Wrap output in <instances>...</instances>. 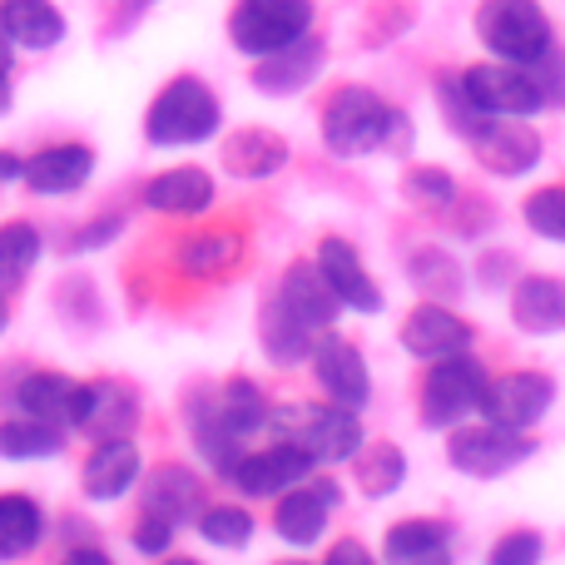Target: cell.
Segmentation results:
<instances>
[{
    "instance_id": "2e32d148",
    "label": "cell",
    "mask_w": 565,
    "mask_h": 565,
    "mask_svg": "<svg viewBox=\"0 0 565 565\" xmlns=\"http://www.w3.org/2000/svg\"><path fill=\"white\" fill-rule=\"evenodd\" d=\"M342 501L338 481H318L312 491H282L278 511H274V526L288 546H312L328 526V511Z\"/></svg>"
},
{
    "instance_id": "f35d334b",
    "label": "cell",
    "mask_w": 565,
    "mask_h": 565,
    "mask_svg": "<svg viewBox=\"0 0 565 565\" xmlns=\"http://www.w3.org/2000/svg\"><path fill=\"white\" fill-rule=\"evenodd\" d=\"M407 194L417 199V204H447L457 189H451V174H441V169H412Z\"/></svg>"
},
{
    "instance_id": "6da1fadb",
    "label": "cell",
    "mask_w": 565,
    "mask_h": 565,
    "mask_svg": "<svg viewBox=\"0 0 565 565\" xmlns=\"http://www.w3.org/2000/svg\"><path fill=\"white\" fill-rule=\"evenodd\" d=\"M322 135H328L332 154L352 159V154H372V149H407L412 125L407 115L382 105L372 89L348 85L332 95L328 115H322Z\"/></svg>"
},
{
    "instance_id": "484cf974",
    "label": "cell",
    "mask_w": 565,
    "mask_h": 565,
    "mask_svg": "<svg viewBox=\"0 0 565 565\" xmlns=\"http://www.w3.org/2000/svg\"><path fill=\"white\" fill-rule=\"evenodd\" d=\"M282 159H288V145L274 135V129H238L234 139L224 145V164L228 174H244V179H268L282 169Z\"/></svg>"
},
{
    "instance_id": "1f68e13d",
    "label": "cell",
    "mask_w": 565,
    "mask_h": 565,
    "mask_svg": "<svg viewBox=\"0 0 565 565\" xmlns=\"http://www.w3.org/2000/svg\"><path fill=\"white\" fill-rule=\"evenodd\" d=\"M238 258H244V244H238L234 234H204L179 248V268H184L189 278H218V274H228Z\"/></svg>"
},
{
    "instance_id": "4fadbf2b",
    "label": "cell",
    "mask_w": 565,
    "mask_h": 565,
    "mask_svg": "<svg viewBox=\"0 0 565 565\" xmlns=\"http://www.w3.org/2000/svg\"><path fill=\"white\" fill-rule=\"evenodd\" d=\"M312 372H318L322 392H328L332 402H342V407H367L372 397V382H367V362H362V352L352 348L348 338H322L312 342Z\"/></svg>"
},
{
    "instance_id": "60d3db41",
    "label": "cell",
    "mask_w": 565,
    "mask_h": 565,
    "mask_svg": "<svg viewBox=\"0 0 565 565\" xmlns=\"http://www.w3.org/2000/svg\"><path fill=\"white\" fill-rule=\"evenodd\" d=\"M541 556V541L531 536V531H516V536H507L497 551H491V561L497 565H511V561H536Z\"/></svg>"
},
{
    "instance_id": "83f0119b",
    "label": "cell",
    "mask_w": 565,
    "mask_h": 565,
    "mask_svg": "<svg viewBox=\"0 0 565 565\" xmlns=\"http://www.w3.org/2000/svg\"><path fill=\"white\" fill-rule=\"evenodd\" d=\"M352 471H358L362 497H392L402 487V477H407V457L392 441H372V447H358Z\"/></svg>"
},
{
    "instance_id": "30bf717a",
    "label": "cell",
    "mask_w": 565,
    "mask_h": 565,
    "mask_svg": "<svg viewBox=\"0 0 565 565\" xmlns=\"http://www.w3.org/2000/svg\"><path fill=\"white\" fill-rule=\"evenodd\" d=\"M551 397H556L551 377H541V372H511V377L487 382L481 412H487V422H497V427L526 431V427H536V422L546 417Z\"/></svg>"
},
{
    "instance_id": "836d02e7",
    "label": "cell",
    "mask_w": 565,
    "mask_h": 565,
    "mask_svg": "<svg viewBox=\"0 0 565 565\" xmlns=\"http://www.w3.org/2000/svg\"><path fill=\"white\" fill-rule=\"evenodd\" d=\"M40 258V234L30 224H6L0 228V292L20 288L30 264Z\"/></svg>"
},
{
    "instance_id": "74e56055",
    "label": "cell",
    "mask_w": 565,
    "mask_h": 565,
    "mask_svg": "<svg viewBox=\"0 0 565 565\" xmlns=\"http://www.w3.org/2000/svg\"><path fill=\"white\" fill-rule=\"evenodd\" d=\"M526 224L536 228L541 238L565 244V189H536V194L526 199Z\"/></svg>"
},
{
    "instance_id": "9a60e30c",
    "label": "cell",
    "mask_w": 565,
    "mask_h": 565,
    "mask_svg": "<svg viewBox=\"0 0 565 565\" xmlns=\"http://www.w3.org/2000/svg\"><path fill=\"white\" fill-rule=\"evenodd\" d=\"M402 342H407L412 358H451V352L471 348V328L441 302H422L407 322H402Z\"/></svg>"
},
{
    "instance_id": "bcb514c9",
    "label": "cell",
    "mask_w": 565,
    "mask_h": 565,
    "mask_svg": "<svg viewBox=\"0 0 565 565\" xmlns=\"http://www.w3.org/2000/svg\"><path fill=\"white\" fill-rule=\"evenodd\" d=\"M6 322H10V312H6V292H0V332H6Z\"/></svg>"
},
{
    "instance_id": "cb8c5ba5",
    "label": "cell",
    "mask_w": 565,
    "mask_h": 565,
    "mask_svg": "<svg viewBox=\"0 0 565 565\" xmlns=\"http://www.w3.org/2000/svg\"><path fill=\"white\" fill-rule=\"evenodd\" d=\"M0 25L15 45L30 50H50L65 35V15H60L50 0H0Z\"/></svg>"
},
{
    "instance_id": "ba28073f",
    "label": "cell",
    "mask_w": 565,
    "mask_h": 565,
    "mask_svg": "<svg viewBox=\"0 0 565 565\" xmlns=\"http://www.w3.org/2000/svg\"><path fill=\"white\" fill-rule=\"evenodd\" d=\"M526 457H536V441L511 427H497V422L467 427L451 437V467L467 471V477H501V471L521 467Z\"/></svg>"
},
{
    "instance_id": "d4e9b609",
    "label": "cell",
    "mask_w": 565,
    "mask_h": 565,
    "mask_svg": "<svg viewBox=\"0 0 565 565\" xmlns=\"http://www.w3.org/2000/svg\"><path fill=\"white\" fill-rule=\"evenodd\" d=\"M75 397H79V382H70L65 372H35V377L20 382L25 417L55 422V427H75Z\"/></svg>"
},
{
    "instance_id": "8992f818",
    "label": "cell",
    "mask_w": 565,
    "mask_h": 565,
    "mask_svg": "<svg viewBox=\"0 0 565 565\" xmlns=\"http://www.w3.org/2000/svg\"><path fill=\"white\" fill-rule=\"evenodd\" d=\"M312 25V0H244L228 20V35L248 55H274V50L302 40Z\"/></svg>"
},
{
    "instance_id": "f1b7e54d",
    "label": "cell",
    "mask_w": 565,
    "mask_h": 565,
    "mask_svg": "<svg viewBox=\"0 0 565 565\" xmlns=\"http://www.w3.org/2000/svg\"><path fill=\"white\" fill-rule=\"evenodd\" d=\"M60 447H65V431H60L55 422L25 417V422H6V427H0V457H6V461L55 457Z\"/></svg>"
},
{
    "instance_id": "ab89813d",
    "label": "cell",
    "mask_w": 565,
    "mask_h": 565,
    "mask_svg": "<svg viewBox=\"0 0 565 565\" xmlns=\"http://www.w3.org/2000/svg\"><path fill=\"white\" fill-rule=\"evenodd\" d=\"M169 536H174V521L154 516V511H145V516H139V526H135V546L145 551V556H164V551H169Z\"/></svg>"
},
{
    "instance_id": "277c9868",
    "label": "cell",
    "mask_w": 565,
    "mask_h": 565,
    "mask_svg": "<svg viewBox=\"0 0 565 565\" xmlns=\"http://www.w3.org/2000/svg\"><path fill=\"white\" fill-rule=\"evenodd\" d=\"M477 35L487 50H497L501 60L531 65L536 55L551 50V20L536 0H487L477 10Z\"/></svg>"
},
{
    "instance_id": "4316f807",
    "label": "cell",
    "mask_w": 565,
    "mask_h": 565,
    "mask_svg": "<svg viewBox=\"0 0 565 565\" xmlns=\"http://www.w3.org/2000/svg\"><path fill=\"white\" fill-rule=\"evenodd\" d=\"M451 531L441 521H397L387 531V561H447Z\"/></svg>"
},
{
    "instance_id": "d6a6232c",
    "label": "cell",
    "mask_w": 565,
    "mask_h": 565,
    "mask_svg": "<svg viewBox=\"0 0 565 565\" xmlns=\"http://www.w3.org/2000/svg\"><path fill=\"white\" fill-rule=\"evenodd\" d=\"M214 407H218V417L234 427L238 441L254 437L258 427H268V402H264V392H258L254 382H228L224 397H218Z\"/></svg>"
},
{
    "instance_id": "e0dca14e",
    "label": "cell",
    "mask_w": 565,
    "mask_h": 565,
    "mask_svg": "<svg viewBox=\"0 0 565 565\" xmlns=\"http://www.w3.org/2000/svg\"><path fill=\"white\" fill-rule=\"evenodd\" d=\"M278 302L302 322V328H312V332H318V328H332V318L342 312L338 292L328 288V278H322L318 264L288 268V274H282V282H278Z\"/></svg>"
},
{
    "instance_id": "8fae6325",
    "label": "cell",
    "mask_w": 565,
    "mask_h": 565,
    "mask_svg": "<svg viewBox=\"0 0 565 565\" xmlns=\"http://www.w3.org/2000/svg\"><path fill=\"white\" fill-rule=\"evenodd\" d=\"M318 467V461L308 457L302 447H292V441H278L274 451H254V457H238L234 467L224 471L228 481H234L244 497H282V491H292L308 471Z\"/></svg>"
},
{
    "instance_id": "8d00e7d4",
    "label": "cell",
    "mask_w": 565,
    "mask_h": 565,
    "mask_svg": "<svg viewBox=\"0 0 565 565\" xmlns=\"http://www.w3.org/2000/svg\"><path fill=\"white\" fill-rule=\"evenodd\" d=\"M199 536L214 541V546H224V551H238V546H248V536H254V516L238 511V507L199 511Z\"/></svg>"
},
{
    "instance_id": "7bdbcfd3",
    "label": "cell",
    "mask_w": 565,
    "mask_h": 565,
    "mask_svg": "<svg viewBox=\"0 0 565 565\" xmlns=\"http://www.w3.org/2000/svg\"><path fill=\"white\" fill-rule=\"evenodd\" d=\"M10 45H15V40L0 25V109H10Z\"/></svg>"
},
{
    "instance_id": "4dcf8cb0",
    "label": "cell",
    "mask_w": 565,
    "mask_h": 565,
    "mask_svg": "<svg viewBox=\"0 0 565 565\" xmlns=\"http://www.w3.org/2000/svg\"><path fill=\"white\" fill-rule=\"evenodd\" d=\"M264 348L274 362H282V367H288V362H302L312 352V328H302V322L274 298L264 308Z\"/></svg>"
},
{
    "instance_id": "7a4b0ae2",
    "label": "cell",
    "mask_w": 565,
    "mask_h": 565,
    "mask_svg": "<svg viewBox=\"0 0 565 565\" xmlns=\"http://www.w3.org/2000/svg\"><path fill=\"white\" fill-rule=\"evenodd\" d=\"M214 129H218V99H214V89L194 75L164 85L145 115V135H149V145H159V149L199 145V139H209Z\"/></svg>"
},
{
    "instance_id": "d6986e66",
    "label": "cell",
    "mask_w": 565,
    "mask_h": 565,
    "mask_svg": "<svg viewBox=\"0 0 565 565\" xmlns=\"http://www.w3.org/2000/svg\"><path fill=\"white\" fill-rule=\"evenodd\" d=\"M139 481V451L129 437H109L89 451L85 461V497L95 501H119Z\"/></svg>"
},
{
    "instance_id": "5b68a950",
    "label": "cell",
    "mask_w": 565,
    "mask_h": 565,
    "mask_svg": "<svg viewBox=\"0 0 565 565\" xmlns=\"http://www.w3.org/2000/svg\"><path fill=\"white\" fill-rule=\"evenodd\" d=\"M487 372H481L477 358L467 352H451V358H437V367L422 382V422L427 427H457L461 417L481 412V397H487Z\"/></svg>"
},
{
    "instance_id": "e575fe53",
    "label": "cell",
    "mask_w": 565,
    "mask_h": 565,
    "mask_svg": "<svg viewBox=\"0 0 565 565\" xmlns=\"http://www.w3.org/2000/svg\"><path fill=\"white\" fill-rule=\"evenodd\" d=\"M194 447L214 471H228L238 461V437H234V427L218 417V407H204L194 417Z\"/></svg>"
},
{
    "instance_id": "7c38bea8",
    "label": "cell",
    "mask_w": 565,
    "mask_h": 565,
    "mask_svg": "<svg viewBox=\"0 0 565 565\" xmlns=\"http://www.w3.org/2000/svg\"><path fill=\"white\" fill-rule=\"evenodd\" d=\"M139 422V397L125 382H79L75 397V427L95 441L129 437Z\"/></svg>"
},
{
    "instance_id": "7402d4cb",
    "label": "cell",
    "mask_w": 565,
    "mask_h": 565,
    "mask_svg": "<svg viewBox=\"0 0 565 565\" xmlns=\"http://www.w3.org/2000/svg\"><path fill=\"white\" fill-rule=\"evenodd\" d=\"M322 65V45L318 40H292V45L274 50V55H264V65L254 70L258 89H268V95H292V89H302L312 75H318Z\"/></svg>"
},
{
    "instance_id": "52a82bcc",
    "label": "cell",
    "mask_w": 565,
    "mask_h": 565,
    "mask_svg": "<svg viewBox=\"0 0 565 565\" xmlns=\"http://www.w3.org/2000/svg\"><path fill=\"white\" fill-rule=\"evenodd\" d=\"M461 89H467L471 109L477 115H536V109H546V95H541L536 75H531L526 65H477L467 79H461Z\"/></svg>"
},
{
    "instance_id": "f6af8a7d",
    "label": "cell",
    "mask_w": 565,
    "mask_h": 565,
    "mask_svg": "<svg viewBox=\"0 0 565 565\" xmlns=\"http://www.w3.org/2000/svg\"><path fill=\"white\" fill-rule=\"evenodd\" d=\"M20 169H25V159H15V154H0V179H20Z\"/></svg>"
},
{
    "instance_id": "d590c367",
    "label": "cell",
    "mask_w": 565,
    "mask_h": 565,
    "mask_svg": "<svg viewBox=\"0 0 565 565\" xmlns=\"http://www.w3.org/2000/svg\"><path fill=\"white\" fill-rule=\"evenodd\" d=\"M412 282H417L427 298L451 302V298L461 292V268H457V258L437 254V248H422L417 264H412Z\"/></svg>"
},
{
    "instance_id": "5bb4252c",
    "label": "cell",
    "mask_w": 565,
    "mask_h": 565,
    "mask_svg": "<svg viewBox=\"0 0 565 565\" xmlns=\"http://www.w3.org/2000/svg\"><path fill=\"white\" fill-rule=\"evenodd\" d=\"M318 268H322V278H328V288L338 292L342 308L382 312V288L362 274L358 248H352L348 238H322V244H318Z\"/></svg>"
},
{
    "instance_id": "ffe728a7",
    "label": "cell",
    "mask_w": 565,
    "mask_h": 565,
    "mask_svg": "<svg viewBox=\"0 0 565 565\" xmlns=\"http://www.w3.org/2000/svg\"><path fill=\"white\" fill-rule=\"evenodd\" d=\"M199 507H204V481L189 467H159L154 477L145 481V511L174 521V526L199 521Z\"/></svg>"
},
{
    "instance_id": "9c48e42d",
    "label": "cell",
    "mask_w": 565,
    "mask_h": 565,
    "mask_svg": "<svg viewBox=\"0 0 565 565\" xmlns=\"http://www.w3.org/2000/svg\"><path fill=\"white\" fill-rule=\"evenodd\" d=\"M471 154L491 169V174H526L541 159V139L521 125L516 115H481L477 125L467 129Z\"/></svg>"
},
{
    "instance_id": "ac0fdd59",
    "label": "cell",
    "mask_w": 565,
    "mask_h": 565,
    "mask_svg": "<svg viewBox=\"0 0 565 565\" xmlns=\"http://www.w3.org/2000/svg\"><path fill=\"white\" fill-rule=\"evenodd\" d=\"M89 169H95V154H89L85 145H55V149L30 154L20 179H25L35 194H75L89 179Z\"/></svg>"
},
{
    "instance_id": "b9f144b4",
    "label": "cell",
    "mask_w": 565,
    "mask_h": 565,
    "mask_svg": "<svg viewBox=\"0 0 565 565\" xmlns=\"http://www.w3.org/2000/svg\"><path fill=\"white\" fill-rule=\"evenodd\" d=\"M119 234V218H99V228H89V234H79L75 244H70V254H79V248H95V244H105V238H115Z\"/></svg>"
},
{
    "instance_id": "3957f363",
    "label": "cell",
    "mask_w": 565,
    "mask_h": 565,
    "mask_svg": "<svg viewBox=\"0 0 565 565\" xmlns=\"http://www.w3.org/2000/svg\"><path fill=\"white\" fill-rule=\"evenodd\" d=\"M278 441L302 447L312 461H348L362 447V422L352 407L332 402V407H288L278 412Z\"/></svg>"
},
{
    "instance_id": "44dd1931",
    "label": "cell",
    "mask_w": 565,
    "mask_h": 565,
    "mask_svg": "<svg viewBox=\"0 0 565 565\" xmlns=\"http://www.w3.org/2000/svg\"><path fill=\"white\" fill-rule=\"evenodd\" d=\"M145 204L159 209V214H204V209L214 204V179L194 164H179V169H169V174L149 179Z\"/></svg>"
},
{
    "instance_id": "f546056e",
    "label": "cell",
    "mask_w": 565,
    "mask_h": 565,
    "mask_svg": "<svg viewBox=\"0 0 565 565\" xmlns=\"http://www.w3.org/2000/svg\"><path fill=\"white\" fill-rule=\"evenodd\" d=\"M45 531V516L30 497H0V561L25 556Z\"/></svg>"
},
{
    "instance_id": "ee69618b",
    "label": "cell",
    "mask_w": 565,
    "mask_h": 565,
    "mask_svg": "<svg viewBox=\"0 0 565 565\" xmlns=\"http://www.w3.org/2000/svg\"><path fill=\"white\" fill-rule=\"evenodd\" d=\"M328 561H332V565H352V561H367V551H362L358 541H342V546L328 551Z\"/></svg>"
},
{
    "instance_id": "603a6c76",
    "label": "cell",
    "mask_w": 565,
    "mask_h": 565,
    "mask_svg": "<svg viewBox=\"0 0 565 565\" xmlns=\"http://www.w3.org/2000/svg\"><path fill=\"white\" fill-rule=\"evenodd\" d=\"M511 318L526 332H561L565 328V282L561 278H521L511 292Z\"/></svg>"
}]
</instances>
